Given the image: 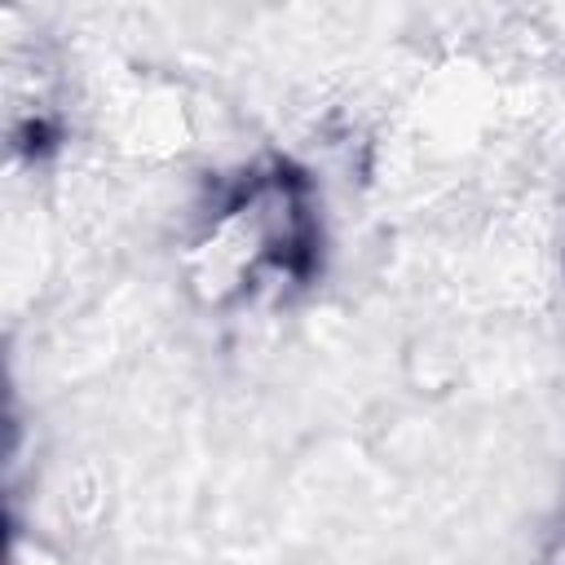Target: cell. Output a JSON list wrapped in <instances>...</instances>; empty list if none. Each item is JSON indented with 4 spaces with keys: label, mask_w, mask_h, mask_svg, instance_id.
<instances>
[{
    "label": "cell",
    "mask_w": 565,
    "mask_h": 565,
    "mask_svg": "<svg viewBox=\"0 0 565 565\" xmlns=\"http://www.w3.org/2000/svg\"><path fill=\"white\" fill-rule=\"evenodd\" d=\"M207 230L212 247H247V260L238 269L247 287H256L260 278L309 282L318 274L322 230L313 181L282 159H269L265 168H247L243 177H234Z\"/></svg>",
    "instance_id": "cell-1"
}]
</instances>
